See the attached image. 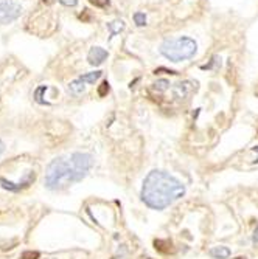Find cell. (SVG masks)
<instances>
[{
  "label": "cell",
  "instance_id": "e0dca14e",
  "mask_svg": "<svg viewBox=\"0 0 258 259\" xmlns=\"http://www.w3.org/2000/svg\"><path fill=\"white\" fill-rule=\"evenodd\" d=\"M38 258H39V253H31V252L24 253V259H38Z\"/></svg>",
  "mask_w": 258,
  "mask_h": 259
},
{
  "label": "cell",
  "instance_id": "ac0fdd59",
  "mask_svg": "<svg viewBox=\"0 0 258 259\" xmlns=\"http://www.w3.org/2000/svg\"><path fill=\"white\" fill-rule=\"evenodd\" d=\"M254 244H258V226H257V230H255V233H254Z\"/></svg>",
  "mask_w": 258,
  "mask_h": 259
},
{
  "label": "cell",
  "instance_id": "9c48e42d",
  "mask_svg": "<svg viewBox=\"0 0 258 259\" xmlns=\"http://www.w3.org/2000/svg\"><path fill=\"white\" fill-rule=\"evenodd\" d=\"M190 82H180L177 84L176 87H174V95H176V98H185V96L190 93V89L187 87Z\"/></svg>",
  "mask_w": 258,
  "mask_h": 259
},
{
  "label": "cell",
  "instance_id": "5b68a950",
  "mask_svg": "<svg viewBox=\"0 0 258 259\" xmlns=\"http://www.w3.org/2000/svg\"><path fill=\"white\" fill-rule=\"evenodd\" d=\"M35 177H36L35 172H30L28 177H27L22 183H13V182H8V180H5V179H0V185H2V188H5V189H8V191L17 192V191H20V189H24V188L30 186L31 183L35 182Z\"/></svg>",
  "mask_w": 258,
  "mask_h": 259
},
{
  "label": "cell",
  "instance_id": "8fae6325",
  "mask_svg": "<svg viewBox=\"0 0 258 259\" xmlns=\"http://www.w3.org/2000/svg\"><path fill=\"white\" fill-rule=\"evenodd\" d=\"M100 76H101V72H90L87 74H84V76H80V79L84 84H95V81L100 79Z\"/></svg>",
  "mask_w": 258,
  "mask_h": 259
},
{
  "label": "cell",
  "instance_id": "5bb4252c",
  "mask_svg": "<svg viewBox=\"0 0 258 259\" xmlns=\"http://www.w3.org/2000/svg\"><path fill=\"white\" fill-rule=\"evenodd\" d=\"M89 2L98 8H104V6L109 5V0H89Z\"/></svg>",
  "mask_w": 258,
  "mask_h": 259
},
{
  "label": "cell",
  "instance_id": "52a82bcc",
  "mask_svg": "<svg viewBox=\"0 0 258 259\" xmlns=\"http://www.w3.org/2000/svg\"><path fill=\"white\" fill-rule=\"evenodd\" d=\"M209 255L213 258V259H227L230 256V250L227 247L224 245H219V247H213L212 250L209 252Z\"/></svg>",
  "mask_w": 258,
  "mask_h": 259
},
{
  "label": "cell",
  "instance_id": "ba28073f",
  "mask_svg": "<svg viewBox=\"0 0 258 259\" xmlns=\"http://www.w3.org/2000/svg\"><path fill=\"white\" fill-rule=\"evenodd\" d=\"M84 90H86V84H84L80 78L75 79V81H72V82L69 84V92H70L72 95H75V96L81 95Z\"/></svg>",
  "mask_w": 258,
  "mask_h": 259
},
{
  "label": "cell",
  "instance_id": "7a4b0ae2",
  "mask_svg": "<svg viewBox=\"0 0 258 259\" xmlns=\"http://www.w3.org/2000/svg\"><path fill=\"white\" fill-rule=\"evenodd\" d=\"M185 194V186L165 171H151L142 186V200L153 210H164Z\"/></svg>",
  "mask_w": 258,
  "mask_h": 259
},
{
  "label": "cell",
  "instance_id": "9a60e30c",
  "mask_svg": "<svg viewBox=\"0 0 258 259\" xmlns=\"http://www.w3.org/2000/svg\"><path fill=\"white\" fill-rule=\"evenodd\" d=\"M107 92H109V82L107 81H104L101 85H100V89H98V93H100V96H104Z\"/></svg>",
  "mask_w": 258,
  "mask_h": 259
},
{
  "label": "cell",
  "instance_id": "6da1fadb",
  "mask_svg": "<svg viewBox=\"0 0 258 259\" xmlns=\"http://www.w3.org/2000/svg\"><path fill=\"white\" fill-rule=\"evenodd\" d=\"M93 166L90 154L75 152L70 157H59L48 165L45 174V186L51 191L67 188L70 183L81 182Z\"/></svg>",
  "mask_w": 258,
  "mask_h": 259
},
{
  "label": "cell",
  "instance_id": "8992f818",
  "mask_svg": "<svg viewBox=\"0 0 258 259\" xmlns=\"http://www.w3.org/2000/svg\"><path fill=\"white\" fill-rule=\"evenodd\" d=\"M107 56H109V53H107L104 48L101 47H92L89 55H87V59L89 62L92 64V66H101V64L107 59Z\"/></svg>",
  "mask_w": 258,
  "mask_h": 259
},
{
  "label": "cell",
  "instance_id": "3957f363",
  "mask_svg": "<svg viewBox=\"0 0 258 259\" xmlns=\"http://www.w3.org/2000/svg\"><path fill=\"white\" fill-rule=\"evenodd\" d=\"M198 45L196 42L190 37H177V39H167L160 45V53L170 61L180 62L191 59L196 55Z\"/></svg>",
  "mask_w": 258,
  "mask_h": 259
},
{
  "label": "cell",
  "instance_id": "d6986e66",
  "mask_svg": "<svg viewBox=\"0 0 258 259\" xmlns=\"http://www.w3.org/2000/svg\"><path fill=\"white\" fill-rule=\"evenodd\" d=\"M3 149H5V145L2 143V140H0V154L3 152Z\"/></svg>",
  "mask_w": 258,
  "mask_h": 259
},
{
  "label": "cell",
  "instance_id": "7c38bea8",
  "mask_svg": "<svg viewBox=\"0 0 258 259\" xmlns=\"http://www.w3.org/2000/svg\"><path fill=\"white\" fill-rule=\"evenodd\" d=\"M168 89H170V82L167 79H159L154 84V90H157V92H165Z\"/></svg>",
  "mask_w": 258,
  "mask_h": 259
},
{
  "label": "cell",
  "instance_id": "277c9868",
  "mask_svg": "<svg viewBox=\"0 0 258 259\" xmlns=\"http://www.w3.org/2000/svg\"><path fill=\"white\" fill-rule=\"evenodd\" d=\"M20 13H22V6H20L14 0H0V24L6 25L16 20Z\"/></svg>",
  "mask_w": 258,
  "mask_h": 259
},
{
  "label": "cell",
  "instance_id": "30bf717a",
  "mask_svg": "<svg viewBox=\"0 0 258 259\" xmlns=\"http://www.w3.org/2000/svg\"><path fill=\"white\" fill-rule=\"evenodd\" d=\"M107 27H109V30H111V37H114L117 33H120V31L125 28V22L123 20H114V22L107 24Z\"/></svg>",
  "mask_w": 258,
  "mask_h": 259
},
{
  "label": "cell",
  "instance_id": "4fadbf2b",
  "mask_svg": "<svg viewBox=\"0 0 258 259\" xmlns=\"http://www.w3.org/2000/svg\"><path fill=\"white\" fill-rule=\"evenodd\" d=\"M134 22L138 25V27H143L146 24V16L143 13H135L134 14Z\"/></svg>",
  "mask_w": 258,
  "mask_h": 259
},
{
  "label": "cell",
  "instance_id": "2e32d148",
  "mask_svg": "<svg viewBox=\"0 0 258 259\" xmlns=\"http://www.w3.org/2000/svg\"><path fill=\"white\" fill-rule=\"evenodd\" d=\"M59 2H61L64 6H77L78 0H59Z\"/></svg>",
  "mask_w": 258,
  "mask_h": 259
},
{
  "label": "cell",
  "instance_id": "ffe728a7",
  "mask_svg": "<svg viewBox=\"0 0 258 259\" xmlns=\"http://www.w3.org/2000/svg\"><path fill=\"white\" fill-rule=\"evenodd\" d=\"M235 259H246V258H235Z\"/></svg>",
  "mask_w": 258,
  "mask_h": 259
}]
</instances>
